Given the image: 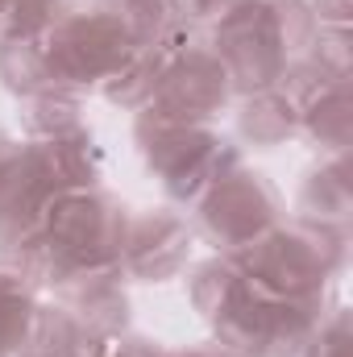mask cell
Returning a JSON list of instances; mask_svg holds the SVG:
<instances>
[{
  "instance_id": "cell-1",
  "label": "cell",
  "mask_w": 353,
  "mask_h": 357,
  "mask_svg": "<svg viewBox=\"0 0 353 357\" xmlns=\"http://www.w3.org/2000/svg\"><path fill=\"white\" fill-rule=\"evenodd\" d=\"M233 258L270 299H316L333 295V282L350 262V233L287 216Z\"/></svg>"
},
{
  "instance_id": "cell-2",
  "label": "cell",
  "mask_w": 353,
  "mask_h": 357,
  "mask_svg": "<svg viewBox=\"0 0 353 357\" xmlns=\"http://www.w3.org/2000/svg\"><path fill=\"white\" fill-rule=\"evenodd\" d=\"M133 146L175 208H191L212 178H220L229 167L241 162L237 142L225 137L216 125L167 121L154 116L150 108L133 112Z\"/></svg>"
},
{
  "instance_id": "cell-3",
  "label": "cell",
  "mask_w": 353,
  "mask_h": 357,
  "mask_svg": "<svg viewBox=\"0 0 353 357\" xmlns=\"http://www.w3.org/2000/svg\"><path fill=\"white\" fill-rule=\"evenodd\" d=\"M187 212H191L187 220L195 237H204L212 254H241L246 245L266 237L278 220H287V199L266 171L237 162L220 178H212L208 191Z\"/></svg>"
},
{
  "instance_id": "cell-4",
  "label": "cell",
  "mask_w": 353,
  "mask_h": 357,
  "mask_svg": "<svg viewBox=\"0 0 353 357\" xmlns=\"http://www.w3.org/2000/svg\"><path fill=\"white\" fill-rule=\"evenodd\" d=\"M42 46H46L50 79L59 88L84 91V96L100 88L137 50V42L125 33V25L88 0H80L67 17H59L42 33Z\"/></svg>"
},
{
  "instance_id": "cell-5",
  "label": "cell",
  "mask_w": 353,
  "mask_h": 357,
  "mask_svg": "<svg viewBox=\"0 0 353 357\" xmlns=\"http://www.w3.org/2000/svg\"><path fill=\"white\" fill-rule=\"evenodd\" d=\"M212 54L225 63L233 96L266 91L278 84L283 67L291 63L278 25H274V0H233L208 29H204Z\"/></svg>"
},
{
  "instance_id": "cell-6",
  "label": "cell",
  "mask_w": 353,
  "mask_h": 357,
  "mask_svg": "<svg viewBox=\"0 0 353 357\" xmlns=\"http://www.w3.org/2000/svg\"><path fill=\"white\" fill-rule=\"evenodd\" d=\"M129 204L104 187H80L50 199L42 216V233L71 266H112L121 258V241L129 229Z\"/></svg>"
},
{
  "instance_id": "cell-7",
  "label": "cell",
  "mask_w": 353,
  "mask_h": 357,
  "mask_svg": "<svg viewBox=\"0 0 353 357\" xmlns=\"http://www.w3.org/2000/svg\"><path fill=\"white\" fill-rule=\"evenodd\" d=\"M117 262L129 282H146V287L175 282L195 262V229L175 204L137 208L129 212V229Z\"/></svg>"
},
{
  "instance_id": "cell-8",
  "label": "cell",
  "mask_w": 353,
  "mask_h": 357,
  "mask_svg": "<svg viewBox=\"0 0 353 357\" xmlns=\"http://www.w3.org/2000/svg\"><path fill=\"white\" fill-rule=\"evenodd\" d=\"M233 84L225 63L212 54L208 38L179 50L175 59L167 63L158 88L150 96V112L167 116V121H187V125H216V116L233 104Z\"/></svg>"
},
{
  "instance_id": "cell-9",
  "label": "cell",
  "mask_w": 353,
  "mask_h": 357,
  "mask_svg": "<svg viewBox=\"0 0 353 357\" xmlns=\"http://www.w3.org/2000/svg\"><path fill=\"white\" fill-rule=\"evenodd\" d=\"M50 299H59L63 307H71L104 341H112V337H121V333L133 328V295H129V278H125L121 262L71 270L50 291Z\"/></svg>"
},
{
  "instance_id": "cell-10",
  "label": "cell",
  "mask_w": 353,
  "mask_h": 357,
  "mask_svg": "<svg viewBox=\"0 0 353 357\" xmlns=\"http://www.w3.org/2000/svg\"><path fill=\"white\" fill-rule=\"evenodd\" d=\"M195 42H204V29L171 17V25H167L154 42L137 46V50H133V54H129V59H125L96 91L104 96V104H112V108H121V112H142V108L150 104L154 88H158L167 63L175 59L179 50L195 46Z\"/></svg>"
},
{
  "instance_id": "cell-11",
  "label": "cell",
  "mask_w": 353,
  "mask_h": 357,
  "mask_svg": "<svg viewBox=\"0 0 353 357\" xmlns=\"http://www.w3.org/2000/svg\"><path fill=\"white\" fill-rule=\"evenodd\" d=\"M59 191L42 171L29 142H17V150L0 162V254L42 229V216Z\"/></svg>"
},
{
  "instance_id": "cell-12",
  "label": "cell",
  "mask_w": 353,
  "mask_h": 357,
  "mask_svg": "<svg viewBox=\"0 0 353 357\" xmlns=\"http://www.w3.org/2000/svg\"><path fill=\"white\" fill-rule=\"evenodd\" d=\"M291 216L324 229H353V150L350 154H320L316 167H308L295 199Z\"/></svg>"
},
{
  "instance_id": "cell-13",
  "label": "cell",
  "mask_w": 353,
  "mask_h": 357,
  "mask_svg": "<svg viewBox=\"0 0 353 357\" xmlns=\"http://www.w3.org/2000/svg\"><path fill=\"white\" fill-rule=\"evenodd\" d=\"M104 345L108 341L96 328H88L71 307H63L59 299L42 295L21 357H100Z\"/></svg>"
},
{
  "instance_id": "cell-14",
  "label": "cell",
  "mask_w": 353,
  "mask_h": 357,
  "mask_svg": "<svg viewBox=\"0 0 353 357\" xmlns=\"http://www.w3.org/2000/svg\"><path fill=\"white\" fill-rule=\"evenodd\" d=\"M237 112H233V133L241 146H254V150H278L287 142L299 137V104L278 88L266 91H250V96H237L233 100Z\"/></svg>"
},
{
  "instance_id": "cell-15",
  "label": "cell",
  "mask_w": 353,
  "mask_h": 357,
  "mask_svg": "<svg viewBox=\"0 0 353 357\" xmlns=\"http://www.w3.org/2000/svg\"><path fill=\"white\" fill-rule=\"evenodd\" d=\"M42 171L50 178V187L63 191H80V187H100L104 178V150L96 142L91 129L67 133V137H50V142H29Z\"/></svg>"
},
{
  "instance_id": "cell-16",
  "label": "cell",
  "mask_w": 353,
  "mask_h": 357,
  "mask_svg": "<svg viewBox=\"0 0 353 357\" xmlns=\"http://www.w3.org/2000/svg\"><path fill=\"white\" fill-rule=\"evenodd\" d=\"M270 320H274V299L262 295L250 278L241 282V291L225 303V312L208 324L212 341L233 349L241 357H262L266 354V337H270Z\"/></svg>"
},
{
  "instance_id": "cell-17",
  "label": "cell",
  "mask_w": 353,
  "mask_h": 357,
  "mask_svg": "<svg viewBox=\"0 0 353 357\" xmlns=\"http://www.w3.org/2000/svg\"><path fill=\"white\" fill-rule=\"evenodd\" d=\"M17 125L25 142H50V137H67L88 129V108H84V91L71 88H42L33 96L17 100Z\"/></svg>"
},
{
  "instance_id": "cell-18",
  "label": "cell",
  "mask_w": 353,
  "mask_h": 357,
  "mask_svg": "<svg viewBox=\"0 0 353 357\" xmlns=\"http://www.w3.org/2000/svg\"><path fill=\"white\" fill-rule=\"evenodd\" d=\"M299 137H308L320 154L353 150V84H329L299 108Z\"/></svg>"
},
{
  "instance_id": "cell-19",
  "label": "cell",
  "mask_w": 353,
  "mask_h": 357,
  "mask_svg": "<svg viewBox=\"0 0 353 357\" xmlns=\"http://www.w3.org/2000/svg\"><path fill=\"white\" fill-rule=\"evenodd\" d=\"M241 282H246V274H241L233 254H208V258H200V262H191L183 270L187 303L204 324H212L225 312V303L241 291Z\"/></svg>"
},
{
  "instance_id": "cell-20",
  "label": "cell",
  "mask_w": 353,
  "mask_h": 357,
  "mask_svg": "<svg viewBox=\"0 0 353 357\" xmlns=\"http://www.w3.org/2000/svg\"><path fill=\"white\" fill-rule=\"evenodd\" d=\"M0 88L13 100L33 96L42 88H59L50 79L46 46L42 38H21V33H0Z\"/></svg>"
},
{
  "instance_id": "cell-21",
  "label": "cell",
  "mask_w": 353,
  "mask_h": 357,
  "mask_svg": "<svg viewBox=\"0 0 353 357\" xmlns=\"http://www.w3.org/2000/svg\"><path fill=\"white\" fill-rule=\"evenodd\" d=\"M333 295H316V299H274V320H270V337H266L262 357H299L308 337L316 333L320 316L329 312Z\"/></svg>"
},
{
  "instance_id": "cell-22",
  "label": "cell",
  "mask_w": 353,
  "mask_h": 357,
  "mask_svg": "<svg viewBox=\"0 0 353 357\" xmlns=\"http://www.w3.org/2000/svg\"><path fill=\"white\" fill-rule=\"evenodd\" d=\"M38 299L42 295L0 258V357H21Z\"/></svg>"
},
{
  "instance_id": "cell-23",
  "label": "cell",
  "mask_w": 353,
  "mask_h": 357,
  "mask_svg": "<svg viewBox=\"0 0 353 357\" xmlns=\"http://www.w3.org/2000/svg\"><path fill=\"white\" fill-rule=\"evenodd\" d=\"M303 59L320 75L337 84H353V25H316Z\"/></svg>"
},
{
  "instance_id": "cell-24",
  "label": "cell",
  "mask_w": 353,
  "mask_h": 357,
  "mask_svg": "<svg viewBox=\"0 0 353 357\" xmlns=\"http://www.w3.org/2000/svg\"><path fill=\"white\" fill-rule=\"evenodd\" d=\"M88 4H100L104 13H112L137 46L154 42L171 25V17H175L167 0H88Z\"/></svg>"
},
{
  "instance_id": "cell-25",
  "label": "cell",
  "mask_w": 353,
  "mask_h": 357,
  "mask_svg": "<svg viewBox=\"0 0 353 357\" xmlns=\"http://www.w3.org/2000/svg\"><path fill=\"white\" fill-rule=\"evenodd\" d=\"M80 0H4L0 4V33L42 38L59 17H67Z\"/></svg>"
},
{
  "instance_id": "cell-26",
  "label": "cell",
  "mask_w": 353,
  "mask_h": 357,
  "mask_svg": "<svg viewBox=\"0 0 353 357\" xmlns=\"http://www.w3.org/2000/svg\"><path fill=\"white\" fill-rule=\"evenodd\" d=\"M299 357H353V312L345 303H329Z\"/></svg>"
},
{
  "instance_id": "cell-27",
  "label": "cell",
  "mask_w": 353,
  "mask_h": 357,
  "mask_svg": "<svg viewBox=\"0 0 353 357\" xmlns=\"http://www.w3.org/2000/svg\"><path fill=\"white\" fill-rule=\"evenodd\" d=\"M274 25H278V42L287 50V59H299L316 33V17H312L308 0H274Z\"/></svg>"
},
{
  "instance_id": "cell-28",
  "label": "cell",
  "mask_w": 353,
  "mask_h": 357,
  "mask_svg": "<svg viewBox=\"0 0 353 357\" xmlns=\"http://www.w3.org/2000/svg\"><path fill=\"white\" fill-rule=\"evenodd\" d=\"M100 357H167V345L163 341H154V337H142V333H121V337H112L108 345H104V354Z\"/></svg>"
},
{
  "instance_id": "cell-29",
  "label": "cell",
  "mask_w": 353,
  "mask_h": 357,
  "mask_svg": "<svg viewBox=\"0 0 353 357\" xmlns=\"http://www.w3.org/2000/svg\"><path fill=\"white\" fill-rule=\"evenodd\" d=\"M171 4V13H175L179 21H187V25H200V29H208L233 0H167Z\"/></svg>"
},
{
  "instance_id": "cell-30",
  "label": "cell",
  "mask_w": 353,
  "mask_h": 357,
  "mask_svg": "<svg viewBox=\"0 0 353 357\" xmlns=\"http://www.w3.org/2000/svg\"><path fill=\"white\" fill-rule=\"evenodd\" d=\"M316 25H353V0H308Z\"/></svg>"
},
{
  "instance_id": "cell-31",
  "label": "cell",
  "mask_w": 353,
  "mask_h": 357,
  "mask_svg": "<svg viewBox=\"0 0 353 357\" xmlns=\"http://www.w3.org/2000/svg\"><path fill=\"white\" fill-rule=\"evenodd\" d=\"M167 357H241L216 341H195V345H183V349H167Z\"/></svg>"
},
{
  "instance_id": "cell-32",
  "label": "cell",
  "mask_w": 353,
  "mask_h": 357,
  "mask_svg": "<svg viewBox=\"0 0 353 357\" xmlns=\"http://www.w3.org/2000/svg\"><path fill=\"white\" fill-rule=\"evenodd\" d=\"M13 150H17V137H13V133H8V129L0 125V162H4V158H8Z\"/></svg>"
},
{
  "instance_id": "cell-33",
  "label": "cell",
  "mask_w": 353,
  "mask_h": 357,
  "mask_svg": "<svg viewBox=\"0 0 353 357\" xmlns=\"http://www.w3.org/2000/svg\"><path fill=\"white\" fill-rule=\"evenodd\" d=\"M0 4H4V0H0Z\"/></svg>"
}]
</instances>
